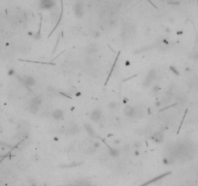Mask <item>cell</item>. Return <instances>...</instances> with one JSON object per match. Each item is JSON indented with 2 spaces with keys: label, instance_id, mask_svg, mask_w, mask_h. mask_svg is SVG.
<instances>
[{
  "label": "cell",
  "instance_id": "obj_1",
  "mask_svg": "<svg viewBox=\"0 0 198 186\" xmlns=\"http://www.w3.org/2000/svg\"><path fill=\"white\" fill-rule=\"evenodd\" d=\"M42 104V99L39 96H34L30 99L28 103V110L31 114H36L38 110L40 109V106Z\"/></svg>",
  "mask_w": 198,
  "mask_h": 186
},
{
  "label": "cell",
  "instance_id": "obj_2",
  "mask_svg": "<svg viewBox=\"0 0 198 186\" xmlns=\"http://www.w3.org/2000/svg\"><path fill=\"white\" fill-rule=\"evenodd\" d=\"M73 13H74L75 17H77L79 19H81L82 17L84 16L85 9H84V4L82 3L81 1L77 2L76 4L73 6Z\"/></svg>",
  "mask_w": 198,
  "mask_h": 186
},
{
  "label": "cell",
  "instance_id": "obj_3",
  "mask_svg": "<svg viewBox=\"0 0 198 186\" xmlns=\"http://www.w3.org/2000/svg\"><path fill=\"white\" fill-rule=\"evenodd\" d=\"M20 82L22 83V84H24L25 86H34L36 84V79L33 78L32 76H24L22 77V79H20Z\"/></svg>",
  "mask_w": 198,
  "mask_h": 186
},
{
  "label": "cell",
  "instance_id": "obj_4",
  "mask_svg": "<svg viewBox=\"0 0 198 186\" xmlns=\"http://www.w3.org/2000/svg\"><path fill=\"white\" fill-rule=\"evenodd\" d=\"M39 5L44 10H51L56 6V0H40Z\"/></svg>",
  "mask_w": 198,
  "mask_h": 186
},
{
  "label": "cell",
  "instance_id": "obj_5",
  "mask_svg": "<svg viewBox=\"0 0 198 186\" xmlns=\"http://www.w3.org/2000/svg\"><path fill=\"white\" fill-rule=\"evenodd\" d=\"M90 119L92 120L93 122H99L102 118V111L101 110H99V109H94L91 112H90Z\"/></svg>",
  "mask_w": 198,
  "mask_h": 186
},
{
  "label": "cell",
  "instance_id": "obj_6",
  "mask_svg": "<svg viewBox=\"0 0 198 186\" xmlns=\"http://www.w3.org/2000/svg\"><path fill=\"white\" fill-rule=\"evenodd\" d=\"M52 116H53V119L56 120H62L63 117H64V112L62 110L60 109H56L53 110V112H52Z\"/></svg>",
  "mask_w": 198,
  "mask_h": 186
},
{
  "label": "cell",
  "instance_id": "obj_7",
  "mask_svg": "<svg viewBox=\"0 0 198 186\" xmlns=\"http://www.w3.org/2000/svg\"><path fill=\"white\" fill-rule=\"evenodd\" d=\"M163 139H164V136H163V134H162L161 132H154V134H153V136H152V140L156 143H162Z\"/></svg>",
  "mask_w": 198,
  "mask_h": 186
},
{
  "label": "cell",
  "instance_id": "obj_8",
  "mask_svg": "<svg viewBox=\"0 0 198 186\" xmlns=\"http://www.w3.org/2000/svg\"><path fill=\"white\" fill-rule=\"evenodd\" d=\"M154 79V71H151L148 76H147V78L145 79V82H144V85L145 86H150L151 84L153 83Z\"/></svg>",
  "mask_w": 198,
  "mask_h": 186
},
{
  "label": "cell",
  "instance_id": "obj_9",
  "mask_svg": "<svg viewBox=\"0 0 198 186\" xmlns=\"http://www.w3.org/2000/svg\"><path fill=\"white\" fill-rule=\"evenodd\" d=\"M85 132H86L89 136H91V137H95V136H96L95 132L93 130V128L91 127V125H89V124H85Z\"/></svg>",
  "mask_w": 198,
  "mask_h": 186
},
{
  "label": "cell",
  "instance_id": "obj_10",
  "mask_svg": "<svg viewBox=\"0 0 198 186\" xmlns=\"http://www.w3.org/2000/svg\"><path fill=\"white\" fill-rule=\"evenodd\" d=\"M79 132H80V128H79L78 126H76V125H74V126H72L70 129H69V133L72 135H76V134H78Z\"/></svg>",
  "mask_w": 198,
  "mask_h": 186
},
{
  "label": "cell",
  "instance_id": "obj_11",
  "mask_svg": "<svg viewBox=\"0 0 198 186\" xmlns=\"http://www.w3.org/2000/svg\"><path fill=\"white\" fill-rule=\"evenodd\" d=\"M110 152H111V155H112V156H117V155H118V150H117V148L110 147Z\"/></svg>",
  "mask_w": 198,
  "mask_h": 186
},
{
  "label": "cell",
  "instance_id": "obj_12",
  "mask_svg": "<svg viewBox=\"0 0 198 186\" xmlns=\"http://www.w3.org/2000/svg\"><path fill=\"white\" fill-rule=\"evenodd\" d=\"M108 107H109L110 110H116V109L117 108V104L116 103V102H112V103L109 104Z\"/></svg>",
  "mask_w": 198,
  "mask_h": 186
},
{
  "label": "cell",
  "instance_id": "obj_13",
  "mask_svg": "<svg viewBox=\"0 0 198 186\" xmlns=\"http://www.w3.org/2000/svg\"><path fill=\"white\" fill-rule=\"evenodd\" d=\"M141 145H142V143H140V142H136V143H135V145H134V147H137V148H138V147H141Z\"/></svg>",
  "mask_w": 198,
  "mask_h": 186
},
{
  "label": "cell",
  "instance_id": "obj_14",
  "mask_svg": "<svg viewBox=\"0 0 198 186\" xmlns=\"http://www.w3.org/2000/svg\"><path fill=\"white\" fill-rule=\"evenodd\" d=\"M170 69H172V71L174 72V73H176V74H178V71H176V69H175L174 67H170Z\"/></svg>",
  "mask_w": 198,
  "mask_h": 186
}]
</instances>
